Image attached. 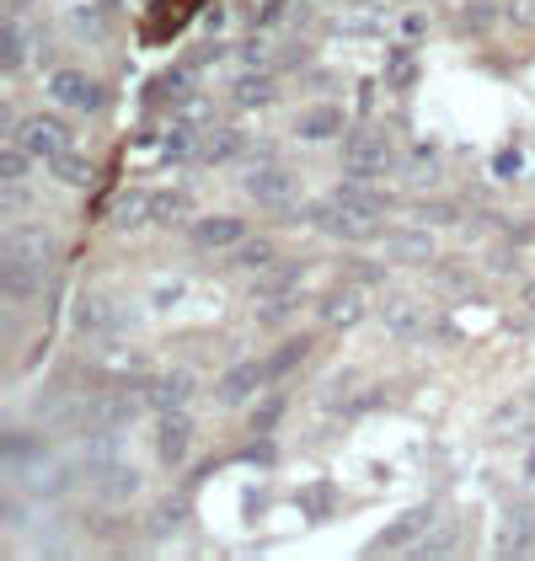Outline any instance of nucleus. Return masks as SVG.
<instances>
[{"instance_id": "1", "label": "nucleus", "mask_w": 535, "mask_h": 561, "mask_svg": "<svg viewBox=\"0 0 535 561\" xmlns=\"http://www.w3.org/2000/svg\"><path fill=\"white\" fill-rule=\"evenodd\" d=\"M311 225L321 230V236H332V241H349V247L380 236V215H369V209H358V204H343V198H332V204L311 209Z\"/></svg>"}, {"instance_id": "2", "label": "nucleus", "mask_w": 535, "mask_h": 561, "mask_svg": "<svg viewBox=\"0 0 535 561\" xmlns=\"http://www.w3.org/2000/svg\"><path fill=\"white\" fill-rule=\"evenodd\" d=\"M241 193L252 204H263V209H289L295 193H300V176L289 172V167H278V161H263V167H252V172L241 176Z\"/></svg>"}, {"instance_id": "3", "label": "nucleus", "mask_w": 535, "mask_h": 561, "mask_svg": "<svg viewBox=\"0 0 535 561\" xmlns=\"http://www.w3.org/2000/svg\"><path fill=\"white\" fill-rule=\"evenodd\" d=\"M11 139H16L33 161H54V156L70 145V129H65V118H54V113H27V118L11 129Z\"/></svg>"}, {"instance_id": "4", "label": "nucleus", "mask_w": 535, "mask_h": 561, "mask_svg": "<svg viewBox=\"0 0 535 561\" xmlns=\"http://www.w3.org/2000/svg\"><path fill=\"white\" fill-rule=\"evenodd\" d=\"M343 172L349 176H391L397 172V150L386 145V134H354L343 145Z\"/></svg>"}, {"instance_id": "5", "label": "nucleus", "mask_w": 535, "mask_h": 561, "mask_svg": "<svg viewBox=\"0 0 535 561\" xmlns=\"http://www.w3.org/2000/svg\"><path fill=\"white\" fill-rule=\"evenodd\" d=\"M48 102H59L65 113H102V87L91 81L87 70L65 65V70L48 76Z\"/></svg>"}, {"instance_id": "6", "label": "nucleus", "mask_w": 535, "mask_h": 561, "mask_svg": "<svg viewBox=\"0 0 535 561\" xmlns=\"http://www.w3.org/2000/svg\"><path fill=\"white\" fill-rule=\"evenodd\" d=\"M156 460L178 471L182 460L193 455V417L187 412H156V438H150Z\"/></svg>"}, {"instance_id": "7", "label": "nucleus", "mask_w": 535, "mask_h": 561, "mask_svg": "<svg viewBox=\"0 0 535 561\" xmlns=\"http://www.w3.org/2000/svg\"><path fill=\"white\" fill-rule=\"evenodd\" d=\"M364 316H369V289H364V278H358V284H338V289L321 300V321H327L332 332H354Z\"/></svg>"}, {"instance_id": "8", "label": "nucleus", "mask_w": 535, "mask_h": 561, "mask_svg": "<svg viewBox=\"0 0 535 561\" xmlns=\"http://www.w3.org/2000/svg\"><path fill=\"white\" fill-rule=\"evenodd\" d=\"M263 380H268V364H263V358H241V364H230V369L220 375L215 401H220V407H247V401L263 390Z\"/></svg>"}, {"instance_id": "9", "label": "nucleus", "mask_w": 535, "mask_h": 561, "mask_svg": "<svg viewBox=\"0 0 535 561\" xmlns=\"http://www.w3.org/2000/svg\"><path fill=\"white\" fill-rule=\"evenodd\" d=\"M193 396H198V380H193L187 369H167V375H156V380L145 386V407H150V412H187Z\"/></svg>"}, {"instance_id": "10", "label": "nucleus", "mask_w": 535, "mask_h": 561, "mask_svg": "<svg viewBox=\"0 0 535 561\" xmlns=\"http://www.w3.org/2000/svg\"><path fill=\"white\" fill-rule=\"evenodd\" d=\"M187 241L204 247V252H225V247H241L247 241V219L241 215H204L187 225Z\"/></svg>"}, {"instance_id": "11", "label": "nucleus", "mask_w": 535, "mask_h": 561, "mask_svg": "<svg viewBox=\"0 0 535 561\" xmlns=\"http://www.w3.org/2000/svg\"><path fill=\"white\" fill-rule=\"evenodd\" d=\"M96 503L102 508H124V503H134L139 497V471L134 466H124V460H113V466H96Z\"/></svg>"}, {"instance_id": "12", "label": "nucleus", "mask_w": 535, "mask_h": 561, "mask_svg": "<svg viewBox=\"0 0 535 561\" xmlns=\"http://www.w3.org/2000/svg\"><path fill=\"white\" fill-rule=\"evenodd\" d=\"M44 262L48 257H5V300H16V305H27V300H38L44 295Z\"/></svg>"}, {"instance_id": "13", "label": "nucleus", "mask_w": 535, "mask_h": 561, "mask_svg": "<svg viewBox=\"0 0 535 561\" xmlns=\"http://www.w3.org/2000/svg\"><path fill=\"white\" fill-rule=\"evenodd\" d=\"M230 102L247 107V113H263V107L278 102V76H268V70H241L236 87H230Z\"/></svg>"}, {"instance_id": "14", "label": "nucleus", "mask_w": 535, "mask_h": 561, "mask_svg": "<svg viewBox=\"0 0 535 561\" xmlns=\"http://www.w3.org/2000/svg\"><path fill=\"white\" fill-rule=\"evenodd\" d=\"M295 134H300L306 145H332V139L343 134V107H338V102H316V107H306V113L295 118Z\"/></svg>"}, {"instance_id": "15", "label": "nucleus", "mask_w": 535, "mask_h": 561, "mask_svg": "<svg viewBox=\"0 0 535 561\" xmlns=\"http://www.w3.org/2000/svg\"><path fill=\"white\" fill-rule=\"evenodd\" d=\"M150 225H161V230L193 225V198H187V187H156V193H150Z\"/></svg>"}, {"instance_id": "16", "label": "nucleus", "mask_w": 535, "mask_h": 561, "mask_svg": "<svg viewBox=\"0 0 535 561\" xmlns=\"http://www.w3.org/2000/svg\"><path fill=\"white\" fill-rule=\"evenodd\" d=\"M193 70H198L193 59H182V65H167V70H161V76L150 81V96H156V102H167V107H182V102H187V96L198 91Z\"/></svg>"}, {"instance_id": "17", "label": "nucleus", "mask_w": 535, "mask_h": 561, "mask_svg": "<svg viewBox=\"0 0 535 561\" xmlns=\"http://www.w3.org/2000/svg\"><path fill=\"white\" fill-rule=\"evenodd\" d=\"M70 327H76L81 337H96V332L118 327V305L102 300V295H81V300H76V310H70Z\"/></svg>"}, {"instance_id": "18", "label": "nucleus", "mask_w": 535, "mask_h": 561, "mask_svg": "<svg viewBox=\"0 0 535 561\" xmlns=\"http://www.w3.org/2000/svg\"><path fill=\"white\" fill-rule=\"evenodd\" d=\"M107 225H113L118 236H134V230H145V225H150V193H145V187H129V193H118V204L107 209Z\"/></svg>"}, {"instance_id": "19", "label": "nucleus", "mask_w": 535, "mask_h": 561, "mask_svg": "<svg viewBox=\"0 0 535 561\" xmlns=\"http://www.w3.org/2000/svg\"><path fill=\"white\" fill-rule=\"evenodd\" d=\"M380 321H386L391 337H418L423 332V305L407 300V295H391V300L380 305Z\"/></svg>"}, {"instance_id": "20", "label": "nucleus", "mask_w": 535, "mask_h": 561, "mask_svg": "<svg viewBox=\"0 0 535 561\" xmlns=\"http://www.w3.org/2000/svg\"><path fill=\"white\" fill-rule=\"evenodd\" d=\"M332 198L358 204V209H369V215H380V209H391V204H397L391 193H380V187H375V176H343V187H338Z\"/></svg>"}, {"instance_id": "21", "label": "nucleus", "mask_w": 535, "mask_h": 561, "mask_svg": "<svg viewBox=\"0 0 535 561\" xmlns=\"http://www.w3.org/2000/svg\"><path fill=\"white\" fill-rule=\"evenodd\" d=\"M54 252V236L44 225H11L5 230V257H48Z\"/></svg>"}, {"instance_id": "22", "label": "nucleus", "mask_w": 535, "mask_h": 561, "mask_svg": "<svg viewBox=\"0 0 535 561\" xmlns=\"http://www.w3.org/2000/svg\"><path fill=\"white\" fill-rule=\"evenodd\" d=\"M241 150H247V134L241 129H215L198 145V161H204V167H225V161H236Z\"/></svg>"}, {"instance_id": "23", "label": "nucleus", "mask_w": 535, "mask_h": 561, "mask_svg": "<svg viewBox=\"0 0 535 561\" xmlns=\"http://www.w3.org/2000/svg\"><path fill=\"white\" fill-rule=\"evenodd\" d=\"M187 497L182 492H167L156 508H150V535H178V529H187Z\"/></svg>"}, {"instance_id": "24", "label": "nucleus", "mask_w": 535, "mask_h": 561, "mask_svg": "<svg viewBox=\"0 0 535 561\" xmlns=\"http://www.w3.org/2000/svg\"><path fill=\"white\" fill-rule=\"evenodd\" d=\"M273 262H278V247H273L268 236H247V241L236 247V267H241V273H268Z\"/></svg>"}, {"instance_id": "25", "label": "nucleus", "mask_w": 535, "mask_h": 561, "mask_svg": "<svg viewBox=\"0 0 535 561\" xmlns=\"http://www.w3.org/2000/svg\"><path fill=\"white\" fill-rule=\"evenodd\" d=\"M48 172L59 176L65 187H87V182H91V161L81 156V150H76V145H65V150L48 161Z\"/></svg>"}, {"instance_id": "26", "label": "nucleus", "mask_w": 535, "mask_h": 561, "mask_svg": "<svg viewBox=\"0 0 535 561\" xmlns=\"http://www.w3.org/2000/svg\"><path fill=\"white\" fill-rule=\"evenodd\" d=\"M391 257L397 262H429L434 257V236H429V230H397V236H391Z\"/></svg>"}, {"instance_id": "27", "label": "nucleus", "mask_w": 535, "mask_h": 561, "mask_svg": "<svg viewBox=\"0 0 535 561\" xmlns=\"http://www.w3.org/2000/svg\"><path fill=\"white\" fill-rule=\"evenodd\" d=\"M96 369H107V375H134V369H139V347L134 343H102L96 347Z\"/></svg>"}, {"instance_id": "28", "label": "nucleus", "mask_w": 535, "mask_h": 561, "mask_svg": "<svg viewBox=\"0 0 535 561\" xmlns=\"http://www.w3.org/2000/svg\"><path fill=\"white\" fill-rule=\"evenodd\" d=\"M198 145H204L198 129H193V124H178V129L161 139V161H187V156H198Z\"/></svg>"}, {"instance_id": "29", "label": "nucleus", "mask_w": 535, "mask_h": 561, "mask_svg": "<svg viewBox=\"0 0 535 561\" xmlns=\"http://www.w3.org/2000/svg\"><path fill=\"white\" fill-rule=\"evenodd\" d=\"M0 48H5V70H22V65H27V33H22V22H16V16H5Z\"/></svg>"}, {"instance_id": "30", "label": "nucleus", "mask_w": 535, "mask_h": 561, "mask_svg": "<svg viewBox=\"0 0 535 561\" xmlns=\"http://www.w3.org/2000/svg\"><path fill=\"white\" fill-rule=\"evenodd\" d=\"M306 353H311V337H289V343H278L273 347V358H268V375H289Z\"/></svg>"}, {"instance_id": "31", "label": "nucleus", "mask_w": 535, "mask_h": 561, "mask_svg": "<svg viewBox=\"0 0 535 561\" xmlns=\"http://www.w3.org/2000/svg\"><path fill=\"white\" fill-rule=\"evenodd\" d=\"M134 407H139V401H129V396H102V407H96L91 417H96L102 428H124L134 417Z\"/></svg>"}, {"instance_id": "32", "label": "nucleus", "mask_w": 535, "mask_h": 561, "mask_svg": "<svg viewBox=\"0 0 535 561\" xmlns=\"http://www.w3.org/2000/svg\"><path fill=\"white\" fill-rule=\"evenodd\" d=\"M27 172H33V156H27V150L11 139V145L0 150V176H5V187H16V182H22Z\"/></svg>"}, {"instance_id": "33", "label": "nucleus", "mask_w": 535, "mask_h": 561, "mask_svg": "<svg viewBox=\"0 0 535 561\" xmlns=\"http://www.w3.org/2000/svg\"><path fill=\"white\" fill-rule=\"evenodd\" d=\"M423 524H429V514H407V518H397L386 535H380V551H397V546H407L412 535H423Z\"/></svg>"}, {"instance_id": "34", "label": "nucleus", "mask_w": 535, "mask_h": 561, "mask_svg": "<svg viewBox=\"0 0 535 561\" xmlns=\"http://www.w3.org/2000/svg\"><path fill=\"white\" fill-rule=\"evenodd\" d=\"M429 27H434V22H429V11H423V5H407V11L397 16V33L407 38V44H423V38H429Z\"/></svg>"}, {"instance_id": "35", "label": "nucleus", "mask_w": 535, "mask_h": 561, "mask_svg": "<svg viewBox=\"0 0 535 561\" xmlns=\"http://www.w3.org/2000/svg\"><path fill=\"white\" fill-rule=\"evenodd\" d=\"M386 87H397V91H407V87H418V59L401 48V54H391V65H386Z\"/></svg>"}, {"instance_id": "36", "label": "nucleus", "mask_w": 535, "mask_h": 561, "mask_svg": "<svg viewBox=\"0 0 535 561\" xmlns=\"http://www.w3.org/2000/svg\"><path fill=\"white\" fill-rule=\"evenodd\" d=\"M295 310H300L295 295H263V316H258V321H263V327H278V321H289Z\"/></svg>"}, {"instance_id": "37", "label": "nucleus", "mask_w": 535, "mask_h": 561, "mask_svg": "<svg viewBox=\"0 0 535 561\" xmlns=\"http://www.w3.org/2000/svg\"><path fill=\"white\" fill-rule=\"evenodd\" d=\"M209 118H215V102L193 91V96L182 102V124H193V129H198V124H209Z\"/></svg>"}, {"instance_id": "38", "label": "nucleus", "mask_w": 535, "mask_h": 561, "mask_svg": "<svg viewBox=\"0 0 535 561\" xmlns=\"http://www.w3.org/2000/svg\"><path fill=\"white\" fill-rule=\"evenodd\" d=\"M492 16H503V11H498L492 0H477V5L466 11V22H460V27H466V33H488V27H492Z\"/></svg>"}, {"instance_id": "39", "label": "nucleus", "mask_w": 535, "mask_h": 561, "mask_svg": "<svg viewBox=\"0 0 535 561\" xmlns=\"http://www.w3.org/2000/svg\"><path fill=\"white\" fill-rule=\"evenodd\" d=\"M278 412H284V401H278V396H268L263 407L252 412V423H258V428H273V423H278Z\"/></svg>"}, {"instance_id": "40", "label": "nucleus", "mask_w": 535, "mask_h": 561, "mask_svg": "<svg viewBox=\"0 0 535 561\" xmlns=\"http://www.w3.org/2000/svg\"><path fill=\"white\" fill-rule=\"evenodd\" d=\"M445 219H455V209H445V204H423L418 209V225H445Z\"/></svg>"}, {"instance_id": "41", "label": "nucleus", "mask_w": 535, "mask_h": 561, "mask_svg": "<svg viewBox=\"0 0 535 561\" xmlns=\"http://www.w3.org/2000/svg\"><path fill=\"white\" fill-rule=\"evenodd\" d=\"M509 16H514L520 27H535V0H509Z\"/></svg>"}, {"instance_id": "42", "label": "nucleus", "mask_w": 535, "mask_h": 561, "mask_svg": "<svg viewBox=\"0 0 535 561\" xmlns=\"http://www.w3.org/2000/svg\"><path fill=\"white\" fill-rule=\"evenodd\" d=\"M284 11H295V5H289V0H268L258 22H263V27H273V22H284Z\"/></svg>"}, {"instance_id": "43", "label": "nucleus", "mask_w": 535, "mask_h": 561, "mask_svg": "<svg viewBox=\"0 0 535 561\" xmlns=\"http://www.w3.org/2000/svg\"><path fill=\"white\" fill-rule=\"evenodd\" d=\"M525 300H531V305H535V278H531V284H525Z\"/></svg>"}]
</instances>
